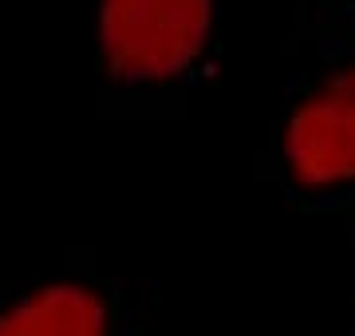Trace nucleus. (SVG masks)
Here are the masks:
<instances>
[{"mask_svg": "<svg viewBox=\"0 0 355 336\" xmlns=\"http://www.w3.org/2000/svg\"><path fill=\"white\" fill-rule=\"evenodd\" d=\"M0 336H103V305L76 285H51L4 312Z\"/></svg>", "mask_w": 355, "mask_h": 336, "instance_id": "7ed1b4c3", "label": "nucleus"}, {"mask_svg": "<svg viewBox=\"0 0 355 336\" xmlns=\"http://www.w3.org/2000/svg\"><path fill=\"white\" fill-rule=\"evenodd\" d=\"M288 162L312 186L355 178V76L336 79L288 127Z\"/></svg>", "mask_w": 355, "mask_h": 336, "instance_id": "f03ea898", "label": "nucleus"}, {"mask_svg": "<svg viewBox=\"0 0 355 336\" xmlns=\"http://www.w3.org/2000/svg\"><path fill=\"white\" fill-rule=\"evenodd\" d=\"M209 0H107L103 44L111 67L130 79L174 76L198 56Z\"/></svg>", "mask_w": 355, "mask_h": 336, "instance_id": "f257e3e1", "label": "nucleus"}]
</instances>
